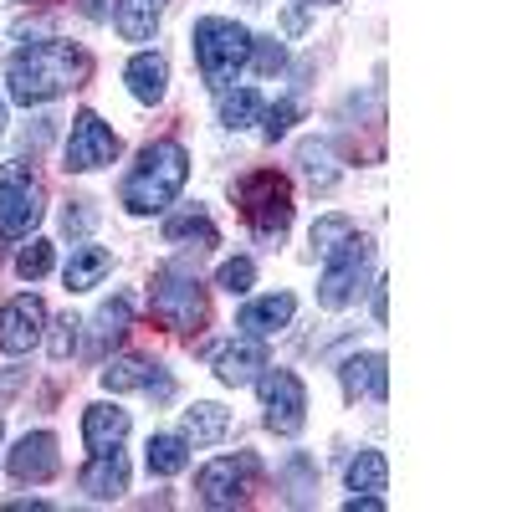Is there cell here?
Listing matches in <instances>:
<instances>
[{"mask_svg":"<svg viewBox=\"0 0 512 512\" xmlns=\"http://www.w3.org/2000/svg\"><path fill=\"white\" fill-rule=\"evenodd\" d=\"M88 72H93V57L72 47V41H31V47H21L11 57L6 93H11V103L36 108V103H52V98L82 88Z\"/></svg>","mask_w":512,"mask_h":512,"instance_id":"1","label":"cell"},{"mask_svg":"<svg viewBox=\"0 0 512 512\" xmlns=\"http://www.w3.org/2000/svg\"><path fill=\"white\" fill-rule=\"evenodd\" d=\"M185 180H190V154H185V144H175V139H159V144H149L144 154H139V164L123 175V210L128 216H154V210H164V205H175V195L185 190Z\"/></svg>","mask_w":512,"mask_h":512,"instance_id":"2","label":"cell"},{"mask_svg":"<svg viewBox=\"0 0 512 512\" xmlns=\"http://www.w3.org/2000/svg\"><path fill=\"white\" fill-rule=\"evenodd\" d=\"M190 36H195V67L205 77V88L231 93L236 72L251 62V31L231 16H200Z\"/></svg>","mask_w":512,"mask_h":512,"instance_id":"3","label":"cell"},{"mask_svg":"<svg viewBox=\"0 0 512 512\" xmlns=\"http://www.w3.org/2000/svg\"><path fill=\"white\" fill-rule=\"evenodd\" d=\"M236 205H241L246 226L262 241H282V231L292 226V185H287V175H277V169L246 175L236 185Z\"/></svg>","mask_w":512,"mask_h":512,"instance_id":"4","label":"cell"},{"mask_svg":"<svg viewBox=\"0 0 512 512\" xmlns=\"http://www.w3.org/2000/svg\"><path fill=\"white\" fill-rule=\"evenodd\" d=\"M149 313L169 333H200V323H205V287L190 272L164 267V272H154V287H149Z\"/></svg>","mask_w":512,"mask_h":512,"instance_id":"5","label":"cell"},{"mask_svg":"<svg viewBox=\"0 0 512 512\" xmlns=\"http://www.w3.org/2000/svg\"><path fill=\"white\" fill-rule=\"evenodd\" d=\"M323 256H328V262H323V277H318V303L328 313H338V308L354 303V292H359V282H364V272L374 262V241L359 236V231H349L344 241H338L333 251H323Z\"/></svg>","mask_w":512,"mask_h":512,"instance_id":"6","label":"cell"},{"mask_svg":"<svg viewBox=\"0 0 512 512\" xmlns=\"http://www.w3.org/2000/svg\"><path fill=\"white\" fill-rule=\"evenodd\" d=\"M41 210H47V200H41V185L36 175L16 159V164H0V236L6 241H21L41 226Z\"/></svg>","mask_w":512,"mask_h":512,"instance_id":"7","label":"cell"},{"mask_svg":"<svg viewBox=\"0 0 512 512\" xmlns=\"http://www.w3.org/2000/svg\"><path fill=\"white\" fill-rule=\"evenodd\" d=\"M251 384H256V395H262L267 431H277V436H297V431H303V420H308V390H303V379H297L292 369H272L267 364Z\"/></svg>","mask_w":512,"mask_h":512,"instance_id":"8","label":"cell"},{"mask_svg":"<svg viewBox=\"0 0 512 512\" xmlns=\"http://www.w3.org/2000/svg\"><path fill=\"white\" fill-rule=\"evenodd\" d=\"M256 472H262V461H256L251 451H241V456H216V461L200 466L195 497H200L205 507H236V502H246Z\"/></svg>","mask_w":512,"mask_h":512,"instance_id":"9","label":"cell"},{"mask_svg":"<svg viewBox=\"0 0 512 512\" xmlns=\"http://www.w3.org/2000/svg\"><path fill=\"white\" fill-rule=\"evenodd\" d=\"M113 159H118V134L98 113H77L72 118V134H67V169L93 175V169H103Z\"/></svg>","mask_w":512,"mask_h":512,"instance_id":"10","label":"cell"},{"mask_svg":"<svg viewBox=\"0 0 512 512\" xmlns=\"http://www.w3.org/2000/svg\"><path fill=\"white\" fill-rule=\"evenodd\" d=\"M41 328H47V303L31 292L11 297L6 308H0V349L6 354H31L41 344Z\"/></svg>","mask_w":512,"mask_h":512,"instance_id":"11","label":"cell"},{"mask_svg":"<svg viewBox=\"0 0 512 512\" xmlns=\"http://www.w3.org/2000/svg\"><path fill=\"white\" fill-rule=\"evenodd\" d=\"M98 379H103V390H149L154 400H169V395H175V379H169L154 359H144V354L108 359Z\"/></svg>","mask_w":512,"mask_h":512,"instance_id":"12","label":"cell"},{"mask_svg":"<svg viewBox=\"0 0 512 512\" xmlns=\"http://www.w3.org/2000/svg\"><path fill=\"white\" fill-rule=\"evenodd\" d=\"M6 466H11V477L16 482H52L57 477V436L52 431H31V436H21L16 441V451L6 456Z\"/></svg>","mask_w":512,"mask_h":512,"instance_id":"13","label":"cell"},{"mask_svg":"<svg viewBox=\"0 0 512 512\" xmlns=\"http://www.w3.org/2000/svg\"><path fill=\"white\" fill-rule=\"evenodd\" d=\"M82 492H88L93 502H118L128 492V456L113 446V451H93V461L82 466Z\"/></svg>","mask_w":512,"mask_h":512,"instance_id":"14","label":"cell"},{"mask_svg":"<svg viewBox=\"0 0 512 512\" xmlns=\"http://www.w3.org/2000/svg\"><path fill=\"white\" fill-rule=\"evenodd\" d=\"M262 369H267V349H262V338H251V333L216 349V379L221 384H236L241 390V384H251Z\"/></svg>","mask_w":512,"mask_h":512,"instance_id":"15","label":"cell"},{"mask_svg":"<svg viewBox=\"0 0 512 512\" xmlns=\"http://www.w3.org/2000/svg\"><path fill=\"white\" fill-rule=\"evenodd\" d=\"M292 313H297L292 292H272V297H256V303H246V308L236 313V328L251 333V338H272L277 328L292 323Z\"/></svg>","mask_w":512,"mask_h":512,"instance_id":"16","label":"cell"},{"mask_svg":"<svg viewBox=\"0 0 512 512\" xmlns=\"http://www.w3.org/2000/svg\"><path fill=\"white\" fill-rule=\"evenodd\" d=\"M128 436V410L118 405H88L82 410V446L88 451H113Z\"/></svg>","mask_w":512,"mask_h":512,"instance_id":"17","label":"cell"},{"mask_svg":"<svg viewBox=\"0 0 512 512\" xmlns=\"http://www.w3.org/2000/svg\"><path fill=\"white\" fill-rule=\"evenodd\" d=\"M164 11H169V0H118V6H113V26H118L123 41H149L159 31Z\"/></svg>","mask_w":512,"mask_h":512,"instance_id":"18","label":"cell"},{"mask_svg":"<svg viewBox=\"0 0 512 512\" xmlns=\"http://www.w3.org/2000/svg\"><path fill=\"white\" fill-rule=\"evenodd\" d=\"M123 77H128V93H134L139 103H159L169 93V62L159 52H139L123 67Z\"/></svg>","mask_w":512,"mask_h":512,"instance_id":"19","label":"cell"},{"mask_svg":"<svg viewBox=\"0 0 512 512\" xmlns=\"http://www.w3.org/2000/svg\"><path fill=\"white\" fill-rule=\"evenodd\" d=\"M344 395L349 400H359V390H369L374 400H384L390 395V374H384V354H354V359H344Z\"/></svg>","mask_w":512,"mask_h":512,"instance_id":"20","label":"cell"},{"mask_svg":"<svg viewBox=\"0 0 512 512\" xmlns=\"http://www.w3.org/2000/svg\"><path fill=\"white\" fill-rule=\"evenodd\" d=\"M108 272H113V251H108V246H77L72 262H67V272H62V282H67V292H88V287H98Z\"/></svg>","mask_w":512,"mask_h":512,"instance_id":"21","label":"cell"},{"mask_svg":"<svg viewBox=\"0 0 512 512\" xmlns=\"http://www.w3.org/2000/svg\"><path fill=\"white\" fill-rule=\"evenodd\" d=\"M164 241L169 246H195V251H210V246H216L221 241V231H216V221H210L205 216V210H185V216H169L164 221Z\"/></svg>","mask_w":512,"mask_h":512,"instance_id":"22","label":"cell"},{"mask_svg":"<svg viewBox=\"0 0 512 512\" xmlns=\"http://www.w3.org/2000/svg\"><path fill=\"white\" fill-rule=\"evenodd\" d=\"M226 431H231V415H226L221 405L200 400V405L185 410V441H195V446H216V441H226Z\"/></svg>","mask_w":512,"mask_h":512,"instance_id":"23","label":"cell"},{"mask_svg":"<svg viewBox=\"0 0 512 512\" xmlns=\"http://www.w3.org/2000/svg\"><path fill=\"white\" fill-rule=\"evenodd\" d=\"M144 461H149L154 477H180L185 466H190V441L185 436H149Z\"/></svg>","mask_w":512,"mask_h":512,"instance_id":"24","label":"cell"},{"mask_svg":"<svg viewBox=\"0 0 512 512\" xmlns=\"http://www.w3.org/2000/svg\"><path fill=\"white\" fill-rule=\"evenodd\" d=\"M349 492H379L384 497V487H390V461H384V451H359L354 461H349Z\"/></svg>","mask_w":512,"mask_h":512,"instance_id":"25","label":"cell"},{"mask_svg":"<svg viewBox=\"0 0 512 512\" xmlns=\"http://www.w3.org/2000/svg\"><path fill=\"white\" fill-rule=\"evenodd\" d=\"M297 164H303V175L318 185V190H333L338 185V159L323 139H303L297 144Z\"/></svg>","mask_w":512,"mask_h":512,"instance_id":"26","label":"cell"},{"mask_svg":"<svg viewBox=\"0 0 512 512\" xmlns=\"http://www.w3.org/2000/svg\"><path fill=\"white\" fill-rule=\"evenodd\" d=\"M256 118H262V93H256V88H241V93H221V123L231 128V134H241V128H251Z\"/></svg>","mask_w":512,"mask_h":512,"instance_id":"27","label":"cell"},{"mask_svg":"<svg viewBox=\"0 0 512 512\" xmlns=\"http://www.w3.org/2000/svg\"><path fill=\"white\" fill-rule=\"evenodd\" d=\"M128 318H134V308H128V297H113V303H103L98 308V349H108V344H118V338L128 333Z\"/></svg>","mask_w":512,"mask_h":512,"instance_id":"28","label":"cell"},{"mask_svg":"<svg viewBox=\"0 0 512 512\" xmlns=\"http://www.w3.org/2000/svg\"><path fill=\"white\" fill-rule=\"evenodd\" d=\"M52 272V241H31V246H21V256H16V277H26V282H36V277H47Z\"/></svg>","mask_w":512,"mask_h":512,"instance_id":"29","label":"cell"},{"mask_svg":"<svg viewBox=\"0 0 512 512\" xmlns=\"http://www.w3.org/2000/svg\"><path fill=\"white\" fill-rule=\"evenodd\" d=\"M251 282H256V262H251V256H231V262H221V272H216V287H226L231 297L251 292Z\"/></svg>","mask_w":512,"mask_h":512,"instance_id":"30","label":"cell"},{"mask_svg":"<svg viewBox=\"0 0 512 512\" xmlns=\"http://www.w3.org/2000/svg\"><path fill=\"white\" fill-rule=\"evenodd\" d=\"M251 67L262 72V77H277L287 67V47H282V41H272V36H251Z\"/></svg>","mask_w":512,"mask_h":512,"instance_id":"31","label":"cell"},{"mask_svg":"<svg viewBox=\"0 0 512 512\" xmlns=\"http://www.w3.org/2000/svg\"><path fill=\"white\" fill-rule=\"evenodd\" d=\"M349 231H359V226H354L349 216H323V221L313 226V256H318V251H333V246L344 241Z\"/></svg>","mask_w":512,"mask_h":512,"instance_id":"32","label":"cell"},{"mask_svg":"<svg viewBox=\"0 0 512 512\" xmlns=\"http://www.w3.org/2000/svg\"><path fill=\"white\" fill-rule=\"evenodd\" d=\"M262 118H267V123H262V134L277 144L282 134H292V123H297V103H292V98H282V103L262 108Z\"/></svg>","mask_w":512,"mask_h":512,"instance_id":"33","label":"cell"},{"mask_svg":"<svg viewBox=\"0 0 512 512\" xmlns=\"http://www.w3.org/2000/svg\"><path fill=\"white\" fill-rule=\"evenodd\" d=\"M77 318H57L52 323V338H47V349H52V359L62 364V359H72V349H77Z\"/></svg>","mask_w":512,"mask_h":512,"instance_id":"34","label":"cell"},{"mask_svg":"<svg viewBox=\"0 0 512 512\" xmlns=\"http://www.w3.org/2000/svg\"><path fill=\"white\" fill-rule=\"evenodd\" d=\"M344 507H349V512H384V497H379V492H354Z\"/></svg>","mask_w":512,"mask_h":512,"instance_id":"35","label":"cell"},{"mask_svg":"<svg viewBox=\"0 0 512 512\" xmlns=\"http://www.w3.org/2000/svg\"><path fill=\"white\" fill-rule=\"evenodd\" d=\"M374 318H379V323L390 318V282H384V277H379V287H374Z\"/></svg>","mask_w":512,"mask_h":512,"instance_id":"36","label":"cell"},{"mask_svg":"<svg viewBox=\"0 0 512 512\" xmlns=\"http://www.w3.org/2000/svg\"><path fill=\"white\" fill-rule=\"evenodd\" d=\"M62 226H67V231H88V226H93V216H88V210H72V205H67Z\"/></svg>","mask_w":512,"mask_h":512,"instance_id":"37","label":"cell"},{"mask_svg":"<svg viewBox=\"0 0 512 512\" xmlns=\"http://www.w3.org/2000/svg\"><path fill=\"white\" fill-rule=\"evenodd\" d=\"M82 11H88V16H103V0H88V6H82Z\"/></svg>","mask_w":512,"mask_h":512,"instance_id":"38","label":"cell"},{"mask_svg":"<svg viewBox=\"0 0 512 512\" xmlns=\"http://www.w3.org/2000/svg\"><path fill=\"white\" fill-rule=\"evenodd\" d=\"M308 6H338V0H308Z\"/></svg>","mask_w":512,"mask_h":512,"instance_id":"39","label":"cell"},{"mask_svg":"<svg viewBox=\"0 0 512 512\" xmlns=\"http://www.w3.org/2000/svg\"><path fill=\"white\" fill-rule=\"evenodd\" d=\"M0 128H6V108H0Z\"/></svg>","mask_w":512,"mask_h":512,"instance_id":"40","label":"cell"},{"mask_svg":"<svg viewBox=\"0 0 512 512\" xmlns=\"http://www.w3.org/2000/svg\"><path fill=\"white\" fill-rule=\"evenodd\" d=\"M0 436H6V425H0Z\"/></svg>","mask_w":512,"mask_h":512,"instance_id":"41","label":"cell"}]
</instances>
